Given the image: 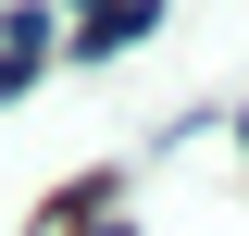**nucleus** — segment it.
<instances>
[{
  "mask_svg": "<svg viewBox=\"0 0 249 236\" xmlns=\"http://www.w3.org/2000/svg\"><path fill=\"white\" fill-rule=\"evenodd\" d=\"M50 13H75V37H62V50H75V75H100L112 50H137V37L162 25V0H50Z\"/></svg>",
  "mask_w": 249,
  "mask_h": 236,
  "instance_id": "nucleus-1",
  "label": "nucleus"
},
{
  "mask_svg": "<svg viewBox=\"0 0 249 236\" xmlns=\"http://www.w3.org/2000/svg\"><path fill=\"white\" fill-rule=\"evenodd\" d=\"M50 37H62L50 0H13V13H0V100H25L37 75H50Z\"/></svg>",
  "mask_w": 249,
  "mask_h": 236,
  "instance_id": "nucleus-2",
  "label": "nucleus"
}]
</instances>
